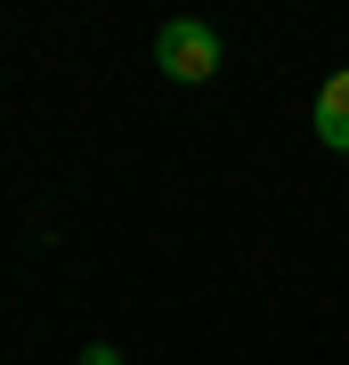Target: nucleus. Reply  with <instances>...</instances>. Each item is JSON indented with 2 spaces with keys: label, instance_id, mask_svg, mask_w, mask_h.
I'll use <instances>...</instances> for the list:
<instances>
[{
  "label": "nucleus",
  "instance_id": "obj_1",
  "mask_svg": "<svg viewBox=\"0 0 349 365\" xmlns=\"http://www.w3.org/2000/svg\"><path fill=\"white\" fill-rule=\"evenodd\" d=\"M155 66L171 81H211V73H220V33L195 25V16H171L163 41H155Z\"/></svg>",
  "mask_w": 349,
  "mask_h": 365
},
{
  "label": "nucleus",
  "instance_id": "obj_2",
  "mask_svg": "<svg viewBox=\"0 0 349 365\" xmlns=\"http://www.w3.org/2000/svg\"><path fill=\"white\" fill-rule=\"evenodd\" d=\"M317 146H333V155H349V66L317 90Z\"/></svg>",
  "mask_w": 349,
  "mask_h": 365
},
{
  "label": "nucleus",
  "instance_id": "obj_3",
  "mask_svg": "<svg viewBox=\"0 0 349 365\" xmlns=\"http://www.w3.org/2000/svg\"><path fill=\"white\" fill-rule=\"evenodd\" d=\"M81 365H122V349H106V341H90V349H81Z\"/></svg>",
  "mask_w": 349,
  "mask_h": 365
}]
</instances>
